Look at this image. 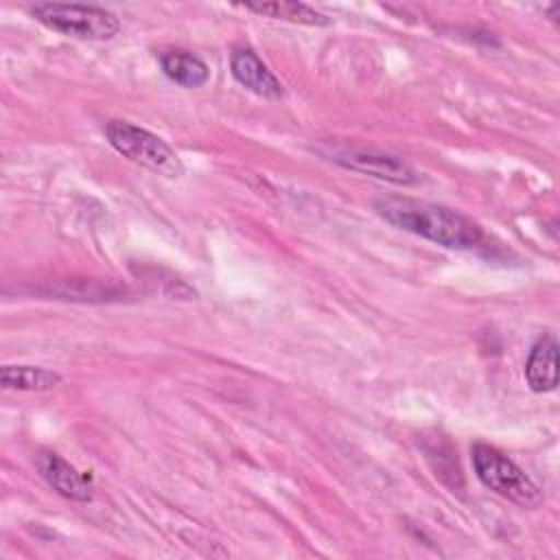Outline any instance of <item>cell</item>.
<instances>
[{"label":"cell","mask_w":560,"mask_h":560,"mask_svg":"<svg viewBox=\"0 0 560 560\" xmlns=\"http://www.w3.org/2000/svg\"><path fill=\"white\" fill-rule=\"evenodd\" d=\"M376 212L392 225L453 249L475 247L483 232L466 214L411 197H383L374 201Z\"/></svg>","instance_id":"cell-1"},{"label":"cell","mask_w":560,"mask_h":560,"mask_svg":"<svg viewBox=\"0 0 560 560\" xmlns=\"http://www.w3.org/2000/svg\"><path fill=\"white\" fill-rule=\"evenodd\" d=\"M31 15L44 26L77 39H112L120 31V20L116 13L74 2H39L31 7Z\"/></svg>","instance_id":"cell-2"},{"label":"cell","mask_w":560,"mask_h":560,"mask_svg":"<svg viewBox=\"0 0 560 560\" xmlns=\"http://www.w3.org/2000/svg\"><path fill=\"white\" fill-rule=\"evenodd\" d=\"M105 136L120 155L136 164L164 177L184 175V164L179 155L171 149V144H166L149 129H142L127 120H109L105 125Z\"/></svg>","instance_id":"cell-3"},{"label":"cell","mask_w":560,"mask_h":560,"mask_svg":"<svg viewBox=\"0 0 560 560\" xmlns=\"http://www.w3.org/2000/svg\"><path fill=\"white\" fill-rule=\"evenodd\" d=\"M472 466L479 481L499 497L521 508H536L542 501L538 486L501 451L488 444H475Z\"/></svg>","instance_id":"cell-4"},{"label":"cell","mask_w":560,"mask_h":560,"mask_svg":"<svg viewBox=\"0 0 560 560\" xmlns=\"http://www.w3.org/2000/svg\"><path fill=\"white\" fill-rule=\"evenodd\" d=\"M330 160L337 164L398 184V186H411L420 182L418 171L400 155L383 151V149H365V147H341L332 149Z\"/></svg>","instance_id":"cell-5"},{"label":"cell","mask_w":560,"mask_h":560,"mask_svg":"<svg viewBox=\"0 0 560 560\" xmlns=\"http://www.w3.org/2000/svg\"><path fill=\"white\" fill-rule=\"evenodd\" d=\"M232 77L249 92L265 98H282L284 88L252 48H236L230 57Z\"/></svg>","instance_id":"cell-6"},{"label":"cell","mask_w":560,"mask_h":560,"mask_svg":"<svg viewBox=\"0 0 560 560\" xmlns=\"http://www.w3.org/2000/svg\"><path fill=\"white\" fill-rule=\"evenodd\" d=\"M37 468L46 479V483L61 497L79 503H85L92 499V486L88 483V479L57 453L42 451L37 455Z\"/></svg>","instance_id":"cell-7"},{"label":"cell","mask_w":560,"mask_h":560,"mask_svg":"<svg viewBox=\"0 0 560 560\" xmlns=\"http://www.w3.org/2000/svg\"><path fill=\"white\" fill-rule=\"evenodd\" d=\"M525 378L532 392H553L558 385V341L553 335H542L529 350Z\"/></svg>","instance_id":"cell-8"},{"label":"cell","mask_w":560,"mask_h":560,"mask_svg":"<svg viewBox=\"0 0 560 560\" xmlns=\"http://www.w3.org/2000/svg\"><path fill=\"white\" fill-rule=\"evenodd\" d=\"M164 74L182 88H199L208 81L210 70L203 59L188 50H166L160 55Z\"/></svg>","instance_id":"cell-9"},{"label":"cell","mask_w":560,"mask_h":560,"mask_svg":"<svg viewBox=\"0 0 560 560\" xmlns=\"http://www.w3.org/2000/svg\"><path fill=\"white\" fill-rule=\"evenodd\" d=\"M247 11L271 18V20H282L291 24H306V26H328L330 18L324 15L322 11L304 4V2H247L243 4Z\"/></svg>","instance_id":"cell-10"},{"label":"cell","mask_w":560,"mask_h":560,"mask_svg":"<svg viewBox=\"0 0 560 560\" xmlns=\"http://www.w3.org/2000/svg\"><path fill=\"white\" fill-rule=\"evenodd\" d=\"M0 383L4 389L48 392L61 383V374L42 365H2Z\"/></svg>","instance_id":"cell-11"}]
</instances>
